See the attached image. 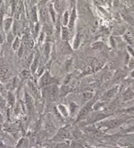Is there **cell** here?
<instances>
[{"label":"cell","mask_w":134,"mask_h":148,"mask_svg":"<svg viewBox=\"0 0 134 148\" xmlns=\"http://www.w3.org/2000/svg\"><path fill=\"white\" fill-rule=\"evenodd\" d=\"M47 97L50 100H54L57 99L59 95V89L58 86L56 85H53L52 86L48 87L46 89Z\"/></svg>","instance_id":"6da1fadb"},{"label":"cell","mask_w":134,"mask_h":148,"mask_svg":"<svg viewBox=\"0 0 134 148\" xmlns=\"http://www.w3.org/2000/svg\"><path fill=\"white\" fill-rule=\"evenodd\" d=\"M88 4L84 0H79L77 2V11L79 14H84L89 11Z\"/></svg>","instance_id":"7a4b0ae2"},{"label":"cell","mask_w":134,"mask_h":148,"mask_svg":"<svg viewBox=\"0 0 134 148\" xmlns=\"http://www.w3.org/2000/svg\"><path fill=\"white\" fill-rule=\"evenodd\" d=\"M25 100L26 105L27 109L29 112H33L34 110V103H33V100L32 97L27 92L25 93Z\"/></svg>","instance_id":"3957f363"},{"label":"cell","mask_w":134,"mask_h":148,"mask_svg":"<svg viewBox=\"0 0 134 148\" xmlns=\"http://www.w3.org/2000/svg\"><path fill=\"white\" fill-rule=\"evenodd\" d=\"M91 103H89V104H88L87 105L85 106L80 110V112H79V114L78 120H80V119H83L86 118V116L88 115L89 112H90V108H91Z\"/></svg>","instance_id":"277c9868"},{"label":"cell","mask_w":134,"mask_h":148,"mask_svg":"<svg viewBox=\"0 0 134 148\" xmlns=\"http://www.w3.org/2000/svg\"><path fill=\"white\" fill-rule=\"evenodd\" d=\"M40 14H41V17L42 20L45 22L46 24H47L50 23V17H49V14H48V10H47V8H45V7H43V8L41 9Z\"/></svg>","instance_id":"5b68a950"},{"label":"cell","mask_w":134,"mask_h":148,"mask_svg":"<svg viewBox=\"0 0 134 148\" xmlns=\"http://www.w3.org/2000/svg\"><path fill=\"white\" fill-rule=\"evenodd\" d=\"M52 82V78L50 76L48 73H45L41 77L40 81V85L41 86H47L50 84Z\"/></svg>","instance_id":"8992f818"},{"label":"cell","mask_w":134,"mask_h":148,"mask_svg":"<svg viewBox=\"0 0 134 148\" xmlns=\"http://www.w3.org/2000/svg\"><path fill=\"white\" fill-rule=\"evenodd\" d=\"M118 87H115V88H113V89H110V90H109L108 91H107L106 93L104 94L103 99L108 100V99H111V98H113L118 92Z\"/></svg>","instance_id":"52a82bcc"},{"label":"cell","mask_w":134,"mask_h":148,"mask_svg":"<svg viewBox=\"0 0 134 148\" xmlns=\"http://www.w3.org/2000/svg\"><path fill=\"white\" fill-rule=\"evenodd\" d=\"M65 7V2L64 0H56L54 3V8L57 12H59L62 11Z\"/></svg>","instance_id":"ba28073f"},{"label":"cell","mask_w":134,"mask_h":148,"mask_svg":"<svg viewBox=\"0 0 134 148\" xmlns=\"http://www.w3.org/2000/svg\"><path fill=\"white\" fill-rule=\"evenodd\" d=\"M122 122V121L121 119H113V120H111L108 121L105 124V125L109 128H115L118 126L120 124H121Z\"/></svg>","instance_id":"9c48e42d"},{"label":"cell","mask_w":134,"mask_h":148,"mask_svg":"<svg viewBox=\"0 0 134 148\" xmlns=\"http://www.w3.org/2000/svg\"><path fill=\"white\" fill-rule=\"evenodd\" d=\"M134 98V91L132 89H128L124 94V100H129Z\"/></svg>","instance_id":"30bf717a"},{"label":"cell","mask_w":134,"mask_h":148,"mask_svg":"<svg viewBox=\"0 0 134 148\" xmlns=\"http://www.w3.org/2000/svg\"><path fill=\"white\" fill-rule=\"evenodd\" d=\"M104 65V61L103 60H96L93 63L92 66L93 69H94V72L98 71V70H100L101 67L103 66Z\"/></svg>","instance_id":"8fae6325"},{"label":"cell","mask_w":134,"mask_h":148,"mask_svg":"<svg viewBox=\"0 0 134 148\" xmlns=\"http://www.w3.org/2000/svg\"><path fill=\"white\" fill-rule=\"evenodd\" d=\"M62 52L64 54H69L72 52V49L71 48L70 45L68 44V43L65 42L63 44L62 47Z\"/></svg>","instance_id":"7c38bea8"},{"label":"cell","mask_w":134,"mask_h":148,"mask_svg":"<svg viewBox=\"0 0 134 148\" xmlns=\"http://www.w3.org/2000/svg\"><path fill=\"white\" fill-rule=\"evenodd\" d=\"M75 19H76V10L74 8L73 9V12H72L71 14V17L69 18V27L70 28H71L73 26Z\"/></svg>","instance_id":"4fadbf2b"},{"label":"cell","mask_w":134,"mask_h":148,"mask_svg":"<svg viewBox=\"0 0 134 148\" xmlns=\"http://www.w3.org/2000/svg\"><path fill=\"white\" fill-rule=\"evenodd\" d=\"M126 31L124 27L123 26H120V27H117L116 28H115V29L113 32V35H121L124 34Z\"/></svg>","instance_id":"5bb4252c"},{"label":"cell","mask_w":134,"mask_h":148,"mask_svg":"<svg viewBox=\"0 0 134 148\" xmlns=\"http://www.w3.org/2000/svg\"><path fill=\"white\" fill-rule=\"evenodd\" d=\"M69 31L65 27L62 28V38L64 41H67L69 38Z\"/></svg>","instance_id":"9a60e30c"},{"label":"cell","mask_w":134,"mask_h":148,"mask_svg":"<svg viewBox=\"0 0 134 148\" xmlns=\"http://www.w3.org/2000/svg\"><path fill=\"white\" fill-rule=\"evenodd\" d=\"M125 38L127 40V41L130 43V44H132L133 43V36L132 33L130 31H128L125 34Z\"/></svg>","instance_id":"2e32d148"},{"label":"cell","mask_w":134,"mask_h":148,"mask_svg":"<svg viewBox=\"0 0 134 148\" xmlns=\"http://www.w3.org/2000/svg\"><path fill=\"white\" fill-rule=\"evenodd\" d=\"M70 91V89L68 86L67 85H64L60 89V95L62 96H64V95H65L67 93H68Z\"/></svg>","instance_id":"e0dca14e"},{"label":"cell","mask_w":134,"mask_h":148,"mask_svg":"<svg viewBox=\"0 0 134 148\" xmlns=\"http://www.w3.org/2000/svg\"><path fill=\"white\" fill-rule=\"evenodd\" d=\"M31 18L33 22H37L38 21V17H37V12H36V8L33 7L31 11Z\"/></svg>","instance_id":"ac0fdd59"},{"label":"cell","mask_w":134,"mask_h":148,"mask_svg":"<svg viewBox=\"0 0 134 148\" xmlns=\"http://www.w3.org/2000/svg\"><path fill=\"white\" fill-rule=\"evenodd\" d=\"M11 23H12V19L11 18H7L5 20V24H4V27H5V30L7 31L11 27Z\"/></svg>","instance_id":"d6986e66"},{"label":"cell","mask_w":134,"mask_h":148,"mask_svg":"<svg viewBox=\"0 0 134 148\" xmlns=\"http://www.w3.org/2000/svg\"><path fill=\"white\" fill-rule=\"evenodd\" d=\"M94 72V69H93V67L92 65H88L87 67H86V68L84 69V73L83 74H91Z\"/></svg>","instance_id":"ffe728a7"},{"label":"cell","mask_w":134,"mask_h":148,"mask_svg":"<svg viewBox=\"0 0 134 148\" xmlns=\"http://www.w3.org/2000/svg\"><path fill=\"white\" fill-rule=\"evenodd\" d=\"M38 56H37L35 58V59H34V61H33V63H32V65L31 69H32V72H35V71L36 70L37 67H38Z\"/></svg>","instance_id":"44dd1931"},{"label":"cell","mask_w":134,"mask_h":148,"mask_svg":"<svg viewBox=\"0 0 134 148\" xmlns=\"http://www.w3.org/2000/svg\"><path fill=\"white\" fill-rule=\"evenodd\" d=\"M103 46V44L101 42H98V43H95L92 45L93 49L94 50H100L101 49Z\"/></svg>","instance_id":"7402d4cb"},{"label":"cell","mask_w":134,"mask_h":148,"mask_svg":"<svg viewBox=\"0 0 134 148\" xmlns=\"http://www.w3.org/2000/svg\"><path fill=\"white\" fill-rule=\"evenodd\" d=\"M29 88H30V89H31V91H32V93H33V95H38V91L37 88H36V87L35 86V85H33L32 83H29Z\"/></svg>","instance_id":"603a6c76"},{"label":"cell","mask_w":134,"mask_h":148,"mask_svg":"<svg viewBox=\"0 0 134 148\" xmlns=\"http://www.w3.org/2000/svg\"><path fill=\"white\" fill-rule=\"evenodd\" d=\"M58 136H59V137L64 138L68 137V136H69V133L67 132V130H61V132H59V134H58Z\"/></svg>","instance_id":"cb8c5ba5"},{"label":"cell","mask_w":134,"mask_h":148,"mask_svg":"<svg viewBox=\"0 0 134 148\" xmlns=\"http://www.w3.org/2000/svg\"><path fill=\"white\" fill-rule=\"evenodd\" d=\"M50 44H49V43H47V44H45V46H44V54L47 56V57L48 56L49 53H50Z\"/></svg>","instance_id":"d4e9b609"},{"label":"cell","mask_w":134,"mask_h":148,"mask_svg":"<svg viewBox=\"0 0 134 148\" xmlns=\"http://www.w3.org/2000/svg\"><path fill=\"white\" fill-rule=\"evenodd\" d=\"M7 73V69H4V68H0V77H1V78H5Z\"/></svg>","instance_id":"484cf974"},{"label":"cell","mask_w":134,"mask_h":148,"mask_svg":"<svg viewBox=\"0 0 134 148\" xmlns=\"http://www.w3.org/2000/svg\"><path fill=\"white\" fill-rule=\"evenodd\" d=\"M58 107H59V109L61 112H62V114L64 115H65V116H66V115H68V113H67L68 112H67V110L65 108V106H64L62 105H59Z\"/></svg>","instance_id":"4316f807"},{"label":"cell","mask_w":134,"mask_h":148,"mask_svg":"<svg viewBox=\"0 0 134 148\" xmlns=\"http://www.w3.org/2000/svg\"><path fill=\"white\" fill-rule=\"evenodd\" d=\"M8 99H9V103H11V104H14V100H15V99H14V97L13 96V94H11V93H9Z\"/></svg>","instance_id":"83f0119b"},{"label":"cell","mask_w":134,"mask_h":148,"mask_svg":"<svg viewBox=\"0 0 134 148\" xmlns=\"http://www.w3.org/2000/svg\"><path fill=\"white\" fill-rule=\"evenodd\" d=\"M68 12H65L64 14V17H63V22H64V26H66L68 22Z\"/></svg>","instance_id":"f1b7e54d"},{"label":"cell","mask_w":134,"mask_h":148,"mask_svg":"<svg viewBox=\"0 0 134 148\" xmlns=\"http://www.w3.org/2000/svg\"><path fill=\"white\" fill-rule=\"evenodd\" d=\"M50 12V17H51L52 20H53V22H55V13H54V9H53V7L52 6H50V8H49Z\"/></svg>","instance_id":"f546056e"},{"label":"cell","mask_w":134,"mask_h":148,"mask_svg":"<svg viewBox=\"0 0 134 148\" xmlns=\"http://www.w3.org/2000/svg\"><path fill=\"white\" fill-rule=\"evenodd\" d=\"M92 93H90V92H86L83 94V97L85 100H88L90 98H92Z\"/></svg>","instance_id":"4dcf8cb0"},{"label":"cell","mask_w":134,"mask_h":148,"mask_svg":"<svg viewBox=\"0 0 134 148\" xmlns=\"http://www.w3.org/2000/svg\"><path fill=\"white\" fill-rule=\"evenodd\" d=\"M79 43H80V38H79V35L77 36L76 38H75V42H74V48L75 49H76V48H77L78 47H79Z\"/></svg>","instance_id":"1f68e13d"},{"label":"cell","mask_w":134,"mask_h":148,"mask_svg":"<svg viewBox=\"0 0 134 148\" xmlns=\"http://www.w3.org/2000/svg\"><path fill=\"white\" fill-rule=\"evenodd\" d=\"M125 18H126V21L129 22L130 23L133 24L134 22V18H133L132 15L131 14H128L126 17H125Z\"/></svg>","instance_id":"d6a6232c"},{"label":"cell","mask_w":134,"mask_h":148,"mask_svg":"<svg viewBox=\"0 0 134 148\" xmlns=\"http://www.w3.org/2000/svg\"><path fill=\"white\" fill-rule=\"evenodd\" d=\"M20 45V41L18 39V38H17L15 40V41H14V44H13V48L14 50H17L19 47Z\"/></svg>","instance_id":"836d02e7"},{"label":"cell","mask_w":134,"mask_h":148,"mask_svg":"<svg viewBox=\"0 0 134 148\" xmlns=\"http://www.w3.org/2000/svg\"><path fill=\"white\" fill-rule=\"evenodd\" d=\"M65 67H66V70L67 71H69L71 67V61L69 60L67 61L66 63V65H65Z\"/></svg>","instance_id":"e575fe53"},{"label":"cell","mask_w":134,"mask_h":148,"mask_svg":"<svg viewBox=\"0 0 134 148\" xmlns=\"http://www.w3.org/2000/svg\"><path fill=\"white\" fill-rule=\"evenodd\" d=\"M21 75H22V76L24 77V78H27V77H28V76L29 75V73L28 71H24L22 72Z\"/></svg>","instance_id":"d590c367"},{"label":"cell","mask_w":134,"mask_h":148,"mask_svg":"<svg viewBox=\"0 0 134 148\" xmlns=\"http://www.w3.org/2000/svg\"><path fill=\"white\" fill-rule=\"evenodd\" d=\"M23 53H24V46L23 45H21L19 50V52H18V56H19L20 58H21V57L22 56V55H23Z\"/></svg>","instance_id":"8d00e7d4"},{"label":"cell","mask_w":134,"mask_h":148,"mask_svg":"<svg viewBox=\"0 0 134 148\" xmlns=\"http://www.w3.org/2000/svg\"><path fill=\"white\" fill-rule=\"evenodd\" d=\"M129 67H134V58H131L129 61Z\"/></svg>","instance_id":"74e56055"},{"label":"cell","mask_w":134,"mask_h":148,"mask_svg":"<svg viewBox=\"0 0 134 148\" xmlns=\"http://www.w3.org/2000/svg\"><path fill=\"white\" fill-rule=\"evenodd\" d=\"M128 132H133V131H134V125L133 126H132L131 127V128H130V129H128Z\"/></svg>","instance_id":"f35d334b"},{"label":"cell","mask_w":134,"mask_h":148,"mask_svg":"<svg viewBox=\"0 0 134 148\" xmlns=\"http://www.w3.org/2000/svg\"><path fill=\"white\" fill-rule=\"evenodd\" d=\"M4 90V88H3V85L2 84H0V92H3Z\"/></svg>","instance_id":"ab89813d"},{"label":"cell","mask_w":134,"mask_h":148,"mask_svg":"<svg viewBox=\"0 0 134 148\" xmlns=\"http://www.w3.org/2000/svg\"><path fill=\"white\" fill-rule=\"evenodd\" d=\"M47 2V0H41V4H44Z\"/></svg>","instance_id":"60d3db41"},{"label":"cell","mask_w":134,"mask_h":148,"mask_svg":"<svg viewBox=\"0 0 134 148\" xmlns=\"http://www.w3.org/2000/svg\"><path fill=\"white\" fill-rule=\"evenodd\" d=\"M38 1V0H32V3H33V4H34V3H35Z\"/></svg>","instance_id":"b9f144b4"},{"label":"cell","mask_w":134,"mask_h":148,"mask_svg":"<svg viewBox=\"0 0 134 148\" xmlns=\"http://www.w3.org/2000/svg\"><path fill=\"white\" fill-rule=\"evenodd\" d=\"M131 77H133V78H134V70L132 72H131Z\"/></svg>","instance_id":"7bdbcfd3"},{"label":"cell","mask_w":134,"mask_h":148,"mask_svg":"<svg viewBox=\"0 0 134 148\" xmlns=\"http://www.w3.org/2000/svg\"><path fill=\"white\" fill-rule=\"evenodd\" d=\"M2 116L0 115V123L2 122Z\"/></svg>","instance_id":"ee69618b"},{"label":"cell","mask_w":134,"mask_h":148,"mask_svg":"<svg viewBox=\"0 0 134 148\" xmlns=\"http://www.w3.org/2000/svg\"><path fill=\"white\" fill-rule=\"evenodd\" d=\"M128 148H134V145H130V147H129Z\"/></svg>","instance_id":"f6af8a7d"},{"label":"cell","mask_w":134,"mask_h":148,"mask_svg":"<svg viewBox=\"0 0 134 148\" xmlns=\"http://www.w3.org/2000/svg\"><path fill=\"white\" fill-rule=\"evenodd\" d=\"M0 41H2V37H1V35H0Z\"/></svg>","instance_id":"bcb514c9"},{"label":"cell","mask_w":134,"mask_h":148,"mask_svg":"<svg viewBox=\"0 0 134 148\" xmlns=\"http://www.w3.org/2000/svg\"><path fill=\"white\" fill-rule=\"evenodd\" d=\"M132 89L134 91V85H133V89Z\"/></svg>","instance_id":"7dc6e473"},{"label":"cell","mask_w":134,"mask_h":148,"mask_svg":"<svg viewBox=\"0 0 134 148\" xmlns=\"http://www.w3.org/2000/svg\"><path fill=\"white\" fill-rule=\"evenodd\" d=\"M132 2H133V4H134V0H132Z\"/></svg>","instance_id":"c3c4849f"}]
</instances>
